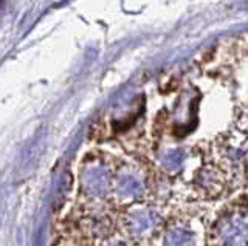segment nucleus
<instances>
[{"instance_id":"obj_1","label":"nucleus","mask_w":248,"mask_h":246,"mask_svg":"<svg viewBox=\"0 0 248 246\" xmlns=\"http://www.w3.org/2000/svg\"><path fill=\"white\" fill-rule=\"evenodd\" d=\"M216 243L245 245L248 243V211L244 207L225 211L214 228Z\"/></svg>"},{"instance_id":"obj_2","label":"nucleus","mask_w":248,"mask_h":246,"mask_svg":"<svg viewBox=\"0 0 248 246\" xmlns=\"http://www.w3.org/2000/svg\"><path fill=\"white\" fill-rule=\"evenodd\" d=\"M157 225V215L151 211H135L127 218V229L134 237H143Z\"/></svg>"},{"instance_id":"obj_3","label":"nucleus","mask_w":248,"mask_h":246,"mask_svg":"<svg viewBox=\"0 0 248 246\" xmlns=\"http://www.w3.org/2000/svg\"><path fill=\"white\" fill-rule=\"evenodd\" d=\"M115 189H116V195L121 200H124V202H132V200H137L141 195L143 184L137 175L123 174L118 176V180H116Z\"/></svg>"},{"instance_id":"obj_4","label":"nucleus","mask_w":248,"mask_h":246,"mask_svg":"<svg viewBox=\"0 0 248 246\" xmlns=\"http://www.w3.org/2000/svg\"><path fill=\"white\" fill-rule=\"evenodd\" d=\"M183 161H185V152L178 149L168 150L160 157V163L168 172L180 171V167L183 166Z\"/></svg>"},{"instance_id":"obj_5","label":"nucleus","mask_w":248,"mask_h":246,"mask_svg":"<svg viewBox=\"0 0 248 246\" xmlns=\"http://www.w3.org/2000/svg\"><path fill=\"white\" fill-rule=\"evenodd\" d=\"M165 243L168 245H185L191 243V232L185 226H170L166 232Z\"/></svg>"}]
</instances>
